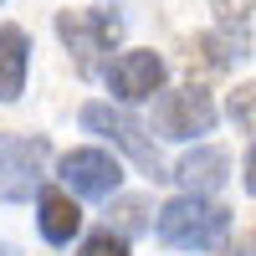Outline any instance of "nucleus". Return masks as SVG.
<instances>
[{
  "label": "nucleus",
  "mask_w": 256,
  "mask_h": 256,
  "mask_svg": "<svg viewBox=\"0 0 256 256\" xmlns=\"http://www.w3.org/2000/svg\"><path fill=\"white\" fill-rule=\"evenodd\" d=\"M154 236L169 251H216L230 236V210L220 200L200 195H174L169 205L154 210Z\"/></svg>",
  "instance_id": "nucleus-1"
},
{
  "label": "nucleus",
  "mask_w": 256,
  "mask_h": 256,
  "mask_svg": "<svg viewBox=\"0 0 256 256\" xmlns=\"http://www.w3.org/2000/svg\"><path fill=\"white\" fill-rule=\"evenodd\" d=\"M195 46H200V56L210 62V67H230V62L251 56V41H236V36H220V31H205V36H195Z\"/></svg>",
  "instance_id": "nucleus-12"
},
{
  "label": "nucleus",
  "mask_w": 256,
  "mask_h": 256,
  "mask_svg": "<svg viewBox=\"0 0 256 256\" xmlns=\"http://www.w3.org/2000/svg\"><path fill=\"white\" fill-rule=\"evenodd\" d=\"M108 230L118 241H134V236H144V230H154V200L148 195H113Z\"/></svg>",
  "instance_id": "nucleus-11"
},
{
  "label": "nucleus",
  "mask_w": 256,
  "mask_h": 256,
  "mask_svg": "<svg viewBox=\"0 0 256 256\" xmlns=\"http://www.w3.org/2000/svg\"><path fill=\"white\" fill-rule=\"evenodd\" d=\"M169 180H174L184 195L210 200V195H216V190L230 180V154H226V148H216V144H195L174 169H169Z\"/></svg>",
  "instance_id": "nucleus-8"
},
{
  "label": "nucleus",
  "mask_w": 256,
  "mask_h": 256,
  "mask_svg": "<svg viewBox=\"0 0 256 256\" xmlns=\"http://www.w3.org/2000/svg\"><path fill=\"white\" fill-rule=\"evenodd\" d=\"M31 77V36L26 26H0V102H20Z\"/></svg>",
  "instance_id": "nucleus-10"
},
{
  "label": "nucleus",
  "mask_w": 256,
  "mask_h": 256,
  "mask_svg": "<svg viewBox=\"0 0 256 256\" xmlns=\"http://www.w3.org/2000/svg\"><path fill=\"white\" fill-rule=\"evenodd\" d=\"M77 256H128V241H118L113 230L102 226V230H92V236H82Z\"/></svg>",
  "instance_id": "nucleus-14"
},
{
  "label": "nucleus",
  "mask_w": 256,
  "mask_h": 256,
  "mask_svg": "<svg viewBox=\"0 0 256 256\" xmlns=\"http://www.w3.org/2000/svg\"><path fill=\"white\" fill-rule=\"evenodd\" d=\"M0 256H20V246H16V241H6V236H0Z\"/></svg>",
  "instance_id": "nucleus-18"
},
{
  "label": "nucleus",
  "mask_w": 256,
  "mask_h": 256,
  "mask_svg": "<svg viewBox=\"0 0 256 256\" xmlns=\"http://www.w3.org/2000/svg\"><path fill=\"white\" fill-rule=\"evenodd\" d=\"M102 82H108L113 102H148V98L164 92V82H169V62H164L159 52L138 46V52L113 56L108 67H102Z\"/></svg>",
  "instance_id": "nucleus-7"
},
{
  "label": "nucleus",
  "mask_w": 256,
  "mask_h": 256,
  "mask_svg": "<svg viewBox=\"0 0 256 256\" xmlns=\"http://www.w3.org/2000/svg\"><path fill=\"white\" fill-rule=\"evenodd\" d=\"M123 31H128V20H123L118 0H98L92 10H56V36L82 77L102 72V56L123 41Z\"/></svg>",
  "instance_id": "nucleus-2"
},
{
  "label": "nucleus",
  "mask_w": 256,
  "mask_h": 256,
  "mask_svg": "<svg viewBox=\"0 0 256 256\" xmlns=\"http://www.w3.org/2000/svg\"><path fill=\"white\" fill-rule=\"evenodd\" d=\"M46 159L52 144L46 134H0V200H31L41 180H46Z\"/></svg>",
  "instance_id": "nucleus-5"
},
{
  "label": "nucleus",
  "mask_w": 256,
  "mask_h": 256,
  "mask_svg": "<svg viewBox=\"0 0 256 256\" xmlns=\"http://www.w3.org/2000/svg\"><path fill=\"white\" fill-rule=\"evenodd\" d=\"M36 230L46 246H72L82 236V210L67 190H52V184L36 190Z\"/></svg>",
  "instance_id": "nucleus-9"
},
{
  "label": "nucleus",
  "mask_w": 256,
  "mask_h": 256,
  "mask_svg": "<svg viewBox=\"0 0 256 256\" xmlns=\"http://www.w3.org/2000/svg\"><path fill=\"white\" fill-rule=\"evenodd\" d=\"M216 98H210L200 82H184V88H164L154 98V128H159V138L169 144H190V138H200L216 128Z\"/></svg>",
  "instance_id": "nucleus-4"
},
{
  "label": "nucleus",
  "mask_w": 256,
  "mask_h": 256,
  "mask_svg": "<svg viewBox=\"0 0 256 256\" xmlns=\"http://www.w3.org/2000/svg\"><path fill=\"white\" fill-rule=\"evenodd\" d=\"M226 256H256V241H251V236H241V241H230V246H226Z\"/></svg>",
  "instance_id": "nucleus-17"
},
{
  "label": "nucleus",
  "mask_w": 256,
  "mask_h": 256,
  "mask_svg": "<svg viewBox=\"0 0 256 256\" xmlns=\"http://www.w3.org/2000/svg\"><path fill=\"white\" fill-rule=\"evenodd\" d=\"M251 92H256L251 82H241V88L230 92V118H236L241 134H251V123H256V98H251Z\"/></svg>",
  "instance_id": "nucleus-15"
},
{
  "label": "nucleus",
  "mask_w": 256,
  "mask_h": 256,
  "mask_svg": "<svg viewBox=\"0 0 256 256\" xmlns=\"http://www.w3.org/2000/svg\"><path fill=\"white\" fill-rule=\"evenodd\" d=\"M77 123L88 128V134L108 138L113 148H123L148 180H169V169H164V159H159V144L148 138V128L128 113V108H113V102H82V108H77Z\"/></svg>",
  "instance_id": "nucleus-3"
},
{
  "label": "nucleus",
  "mask_w": 256,
  "mask_h": 256,
  "mask_svg": "<svg viewBox=\"0 0 256 256\" xmlns=\"http://www.w3.org/2000/svg\"><path fill=\"white\" fill-rule=\"evenodd\" d=\"M210 6H216V26H220V36L251 41V0H210Z\"/></svg>",
  "instance_id": "nucleus-13"
},
{
  "label": "nucleus",
  "mask_w": 256,
  "mask_h": 256,
  "mask_svg": "<svg viewBox=\"0 0 256 256\" xmlns=\"http://www.w3.org/2000/svg\"><path fill=\"white\" fill-rule=\"evenodd\" d=\"M241 190H246V195L256 190V154H251V148L241 154Z\"/></svg>",
  "instance_id": "nucleus-16"
},
{
  "label": "nucleus",
  "mask_w": 256,
  "mask_h": 256,
  "mask_svg": "<svg viewBox=\"0 0 256 256\" xmlns=\"http://www.w3.org/2000/svg\"><path fill=\"white\" fill-rule=\"evenodd\" d=\"M56 180L67 184L72 200H113L123 184V164L108 148H67L56 159Z\"/></svg>",
  "instance_id": "nucleus-6"
}]
</instances>
